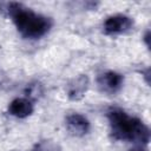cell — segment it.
<instances>
[{
  "label": "cell",
  "instance_id": "cell-4",
  "mask_svg": "<svg viewBox=\"0 0 151 151\" xmlns=\"http://www.w3.org/2000/svg\"><path fill=\"white\" fill-rule=\"evenodd\" d=\"M123 80H124V78L122 74L113 72V71H109V72L103 73L98 78V85L101 88V91H104V92L116 93L122 87Z\"/></svg>",
  "mask_w": 151,
  "mask_h": 151
},
{
  "label": "cell",
  "instance_id": "cell-1",
  "mask_svg": "<svg viewBox=\"0 0 151 151\" xmlns=\"http://www.w3.org/2000/svg\"><path fill=\"white\" fill-rule=\"evenodd\" d=\"M7 12L12 17L18 31L25 38L38 39L45 35L51 27V20L48 18L34 13L21 4H8Z\"/></svg>",
  "mask_w": 151,
  "mask_h": 151
},
{
  "label": "cell",
  "instance_id": "cell-7",
  "mask_svg": "<svg viewBox=\"0 0 151 151\" xmlns=\"http://www.w3.org/2000/svg\"><path fill=\"white\" fill-rule=\"evenodd\" d=\"M8 112L18 118H26L33 112V105L28 99L25 98H17L14 99L9 106Z\"/></svg>",
  "mask_w": 151,
  "mask_h": 151
},
{
  "label": "cell",
  "instance_id": "cell-3",
  "mask_svg": "<svg viewBox=\"0 0 151 151\" xmlns=\"http://www.w3.org/2000/svg\"><path fill=\"white\" fill-rule=\"evenodd\" d=\"M133 21L130 17L123 15V14H117L109 17L105 22H104V29L107 34H117V33H123L126 32L127 29L131 28Z\"/></svg>",
  "mask_w": 151,
  "mask_h": 151
},
{
  "label": "cell",
  "instance_id": "cell-9",
  "mask_svg": "<svg viewBox=\"0 0 151 151\" xmlns=\"http://www.w3.org/2000/svg\"><path fill=\"white\" fill-rule=\"evenodd\" d=\"M131 151H144V150H140V149H133V150H131Z\"/></svg>",
  "mask_w": 151,
  "mask_h": 151
},
{
  "label": "cell",
  "instance_id": "cell-2",
  "mask_svg": "<svg viewBox=\"0 0 151 151\" xmlns=\"http://www.w3.org/2000/svg\"><path fill=\"white\" fill-rule=\"evenodd\" d=\"M109 122L112 136L117 139L131 140L134 118L129 117L123 110L113 109L109 112Z\"/></svg>",
  "mask_w": 151,
  "mask_h": 151
},
{
  "label": "cell",
  "instance_id": "cell-5",
  "mask_svg": "<svg viewBox=\"0 0 151 151\" xmlns=\"http://www.w3.org/2000/svg\"><path fill=\"white\" fill-rule=\"evenodd\" d=\"M66 126L73 136H84L90 130L88 120L79 113L70 114L66 119Z\"/></svg>",
  "mask_w": 151,
  "mask_h": 151
},
{
  "label": "cell",
  "instance_id": "cell-6",
  "mask_svg": "<svg viewBox=\"0 0 151 151\" xmlns=\"http://www.w3.org/2000/svg\"><path fill=\"white\" fill-rule=\"evenodd\" d=\"M88 87V78L86 76H79L74 78L67 86V96L72 100L80 99Z\"/></svg>",
  "mask_w": 151,
  "mask_h": 151
},
{
  "label": "cell",
  "instance_id": "cell-8",
  "mask_svg": "<svg viewBox=\"0 0 151 151\" xmlns=\"http://www.w3.org/2000/svg\"><path fill=\"white\" fill-rule=\"evenodd\" d=\"M32 151H60V146L53 140H41Z\"/></svg>",
  "mask_w": 151,
  "mask_h": 151
}]
</instances>
